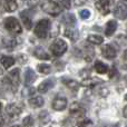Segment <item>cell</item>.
Returning <instances> with one entry per match:
<instances>
[{
  "mask_svg": "<svg viewBox=\"0 0 127 127\" xmlns=\"http://www.w3.org/2000/svg\"><path fill=\"white\" fill-rule=\"evenodd\" d=\"M2 72H3V69H2V68H1V67H0V75H1V74H2Z\"/></svg>",
  "mask_w": 127,
  "mask_h": 127,
  "instance_id": "cell-37",
  "label": "cell"
},
{
  "mask_svg": "<svg viewBox=\"0 0 127 127\" xmlns=\"http://www.w3.org/2000/svg\"><path fill=\"white\" fill-rule=\"evenodd\" d=\"M33 55H35V57H37L38 59H41V60H48V59H50V56H49V54L47 53V51L45 50L42 47H38V48H36L35 51H33Z\"/></svg>",
  "mask_w": 127,
  "mask_h": 127,
  "instance_id": "cell-16",
  "label": "cell"
},
{
  "mask_svg": "<svg viewBox=\"0 0 127 127\" xmlns=\"http://www.w3.org/2000/svg\"><path fill=\"white\" fill-rule=\"evenodd\" d=\"M114 15L116 18H119L121 20L126 19L127 10H126V2H118L114 10Z\"/></svg>",
  "mask_w": 127,
  "mask_h": 127,
  "instance_id": "cell-9",
  "label": "cell"
},
{
  "mask_svg": "<svg viewBox=\"0 0 127 127\" xmlns=\"http://www.w3.org/2000/svg\"><path fill=\"white\" fill-rule=\"evenodd\" d=\"M123 1H124V2H125V1H126V0H123Z\"/></svg>",
  "mask_w": 127,
  "mask_h": 127,
  "instance_id": "cell-40",
  "label": "cell"
},
{
  "mask_svg": "<svg viewBox=\"0 0 127 127\" xmlns=\"http://www.w3.org/2000/svg\"><path fill=\"white\" fill-rule=\"evenodd\" d=\"M49 49H50V51L53 53V55H55L56 57H60V56H63L64 54L67 51L68 45H67V42H66L65 40L56 39L55 41L50 45Z\"/></svg>",
  "mask_w": 127,
  "mask_h": 127,
  "instance_id": "cell-3",
  "label": "cell"
},
{
  "mask_svg": "<svg viewBox=\"0 0 127 127\" xmlns=\"http://www.w3.org/2000/svg\"><path fill=\"white\" fill-rule=\"evenodd\" d=\"M39 3V0H24V4L26 7H30V8H33L37 4Z\"/></svg>",
  "mask_w": 127,
  "mask_h": 127,
  "instance_id": "cell-31",
  "label": "cell"
},
{
  "mask_svg": "<svg viewBox=\"0 0 127 127\" xmlns=\"http://www.w3.org/2000/svg\"><path fill=\"white\" fill-rule=\"evenodd\" d=\"M41 9H42V11H45L46 13L53 16V17H57L63 11V9L54 0H44L41 2Z\"/></svg>",
  "mask_w": 127,
  "mask_h": 127,
  "instance_id": "cell-1",
  "label": "cell"
},
{
  "mask_svg": "<svg viewBox=\"0 0 127 127\" xmlns=\"http://www.w3.org/2000/svg\"><path fill=\"white\" fill-rule=\"evenodd\" d=\"M63 84L66 86L67 88H69L70 90H72V92H77L79 88V84L77 83L75 79H71V78H63L62 79Z\"/></svg>",
  "mask_w": 127,
  "mask_h": 127,
  "instance_id": "cell-13",
  "label": "cell"
},
{
  "mask_svg": "<svg viewBox=\"0 0 127 127\" xmlns=\"http://www.w3.org/2000/svg\"><path fill=\"white\" fill-rule=\"evenodd\" d=\"M75 3V6H83V4H85L86 2L88 1V0H72Z\"/></svg>",
  "mask_w": 127,
  "mask_h": 127,
  "instance_id": "cell-34",
  "label": "cell"
},
{
  "mask_svg": "<svg viewBox=\"0 0 127 127\" xmlns=\"http://www.w3.org/2000/svg\"><path fill=\"white\" fill-rule=\"evenodd\" d=\"M87 41L93 45H101L104 42V38L99 35H89L87 37Z\"/></svg>",
  "mask_w": 127,
  "mask_h": 127,
  "instance_id": "cell-22",
  "label": "cell"
},
{
  "mask_svg": "<svg viewBox=\"0 0 127 127\" xmlns=\"http://www.w3.org/2000/svg\"><path fill=\"white\" fill-rule=\"evenodd\" d=\"M87 124H89V121H88V119H85V121H80L75 127H85Z\"/></svg>",
  "mask_w": 127,
  "mask_h": 127,
  "instance_id": "cell-33",
  "label": "cell"
},
{
  "mask_svg": "<svg viewBox=\"0 0 127 127\" xmlns=\"http://www.w3.org/2000/svg\"><path fill=\"white\" fill-rule=\"evenodd\" d=\"M15 63H16L15 58L11 57V56H2V57L0 58V64H1V66H2V69L10 68Z\"/></svg>",
  "mask_w": 127,
  "mask_h": 127,
  "instance_id": "cell-17",
  "label": "cell"
},
{
  "mask_svg": "<svg viewBox=\"0 0 127 127\" xmlns=\"http://www.w3.org/2000/svg\"><path fill=\"white\" fill-rule=\"evenodd\" d=\"M22 112V106H20L17 103H12V104H8L6 107V113L9 117L11 118H17L20 115V113Z\"/></svg>",
  "mask_w": 127,
  "mask_h": 127,
  "instance_id": "cell-7",
  "label": "cell"
},
{
  "mask_svg": "<svg viewBox=\"0 0 127 127\" xmlns=\"http://www.w3.org/2000/svg\"><path fill=\"white\" fill-rule=\"evenodd\" d=\"M29 105L33 108L41 107L44 105V98L41 96H33L31 98H29Z\"/></svg>",
  "mask_w": 127,
  "mask_h": 127,
  "instance_id": "cell-20",
  "label": "cell"
},
{
  "mask_svg": "<svg viewBox=\"0 0 127 127\" xmlns=\"http://www.w3.org/2000/svg\"><path fill=\"white\" fill-rule=\"evenodd\" d=\"M50 21L48 19H41L36 24V27L33 29V32L38 38H46L50 30Z\"/></svg>",
  "mask_w": 127,
  "mask_h": 127,
  "instance_id": "cell-2",
  "label": "cell"
},
{
  "mask_svg": "<svg viewBox=\"0 0 127 127\" xmlns=\"http://www.w3.org/2000/svg\"><path fill=\"white\" fill-rule=\"evenodd\" d=\"M3 45L7 47H12L15 46V42H13V39H11V38H7V39L3 40Z\"/></svg>",
  "mask_w": 127,
  "mask_h": 127,
  "instance_id": "cell-32",
  "label": "cell"
},
{
  "mask_svg": "<svg viewBox=\"0 0 127 127\" xmlns=\"http://www.w3.org/2000/svg\"><path fill=\"white\" fill-rule=\"evenodd\" d=\"M3 24H4V28H6L9 32H11V33H21L22 32L21 25L18 21L17 18L8 17L4 19Z\"/></svg>",
  "mask_w": 127,
  "mask_h": 127,
  "instance_id": "cell-4",
  "label": "cell"
},
{
  "mask_svg": "<svg viewBox=\"0 0 127 127\" xmlns=\"http://www.w3.org/2000/svg\"><path fill=\"white\" fill-rule=\"evenodd\" d=\"M58 6L60 7L62 9H70V0H58Z\"/></svg>",
  "mask_w": 127,
  "mask_h": 127,
  "instance_id": "cell-28",
  "label": "cell"
},
{
  "mask_svg": "<svg viewBox=\"0 0 127 127\" xmlns=\"http://www.w3.org/2000/svg\"><path fill=\"white\" fill-rule=\"evenodd\" d=\"M6 81L9 83V86H13L17 87L20 83V69L19 68H15V69L10 70L7 76V78L4 79Z\"/></svg>",
  "mask_w": 127,
  "mask_h": 127,
  "instance_id": "cell-6",
  "label": "cell"
},
{
  "mask_svg": "<svg viewBox=\"0 0 127 127\" xmlns=\"http://www.w3.org/2000/svg\"><path fill=\"white\" fill-rule=\"evenodd\" d=\"M38 119H39V122L41 123V125H45V124H47L49 122L50 116H49V114L47 112H41L39 114V116H38Z\"/></svg>",
  "mask_w": 127,
  "mask_h": 127,
  "instance_id": "cell-27",
  "label": "cell"
},
{
  "mask_svg": "<svg viewBox=\"0 0 127 127\" xmlns=\"http://www.w3.org/2000/svg\"><path fill=\"white\" fill-rule=\"evenodd\" d=\"M54 85H55L54 79H51V78L46 79V80H44L42 83L39 84V86H38V92L39 93H47L49 89H51V88L54 87Z\"/></svg>",
  "mask_w": 127,
  "mask_h": 127,
  "instance_id": "cell-12",
  "label": "cell"
},
{
  "mask_svg": "<svg viewBox=\"0 0 127 127\" xmlns=\"http://www.w3.org/2000/svg\"><path fill=\"white\" fill-rule=\"evenodd\" d=\"M94 69L96 70L98 74H106V72L108 71V69H109V67H108L105 63L100 62V60H97L94 65Z\"/></svg>",
  "mask_w": 127,
  "mask_h": 127,
  "instance_id": "cell-19",
  "label": "cell"
},
{
  "mask_svg": "<svg viewBox=\"0 0 127 127\" xmlns=\"http://www.w3.org/2000/svg\"><path fill=\"white\" fill-rule=\"evenodd\" d=\"M90 10H88V9H81L80 11H79V16H80L81 19H88V18L90 17Z\"/></svg>",
  "mask_w": 127,
  "mask_h": 127,
  "instance_id": "cell-30",
  "label": "cell"
},
{
  "mask_svg": "<svg viewBox=\"0 0 127 127\" xmlns=\"http://www.w3.org/2000/svg\"><path fill=\"white\" fill-rule=\"evenodd\" d=\"M20 18H21L22 24L25 25V27H26L27 29H30L31 27H32V21H31L30 17H29V16L27 15L26 11H24V12L20 13Z\"/></svg>",
  "mask_w": 127,
  "mask_h": 127,
  "instance_id": "cell-23",
  "label": "cell"
},
{
  "mask_svg": "<svg viewBox=\"0 0 127 127\" xmlns=\"http://www.w3.org/2000/svg\"><path fill=\"white\" fill-rule=\"evenodd\" d=\"M3 8L6 11L8 12H12V11H16L18 8L17 4V0H4L3 2Z\"/></svg>",
  "mask_w": 127,
  "mask_h": 127,
  "instance_id": "cell-18",
  "label": "cell"
},
{
  "mask_svg": "<svg viewBox=\"0 0 127 127\" xmlns=\"http://www.w3.org/2000/svg\"><path fill=\"white\" fill-rule=\"evenodd\" d=\"M123 112H124V117H126V107H124V110H123Z\"/></svg>",
  "mask_w": 127,
  "mask_h": 127,
  "instance_id": "cell-36",
  "label": "cell"
},
{
  "mask_svg": "<svg viewBox=\"0 0 127 127\" xmlns=\"http://www.w3.org/2000/svg\"><path fill=\"white\" fill-rule=\"evenodd\" d=\"M18 58H19V62L21 64H26L28 60H27V56L26 55H18Z\"/></svg>",
  "mask_w": 127,
  "mask_h": 127,
  "instance_id": "cell-35",
  "label": "cell"
},
{
  "mask_svg": "<svg viewBox=\"0 0 127 127\" xmlns=\"http://www.w3.org/2000/svg\"><path fill=\"white\" fill-rule=\"evenodd\" d=\"M99 83H100V81L95 78L86 77V78H84V80L81 81V85L85 86V87H94V86H96L97 84H99Z\"/></svg>",
  "mask_w": 127,
  "mask_h": 127,
  "instance_id": "cell-24",
  "label": "cell"
},
{
  "mask_svg": "<svg viewBox=\"0 0 127 127\" xmlns=\"http://www.w3.org/2000/svg\"><path fill=\"white\" fill-rule=\"evenodd\" d=\"M63 21L66 22L67 26H74L76 24V18L72 13H68V15H65L63 17Z\"/></svg>",
  "mask_w": 127,
  "mask_h": 127,
  "instance_id": "cell-25",
  "label": "cell"
},
{
  "mask_svg": "<svg viewBox=\"0 0 127 127\" xmlns=\"http://www.w3.org/2000/svg\"><path fill=\"white\" fill-rule=\"evenodd\" d=\"M22 124H24L25 127H30L33 125V118L31 116H27L24 118V121H22Z\"/></svg>",
  "mask_w": 127,
  "mask_h": 127,
  "instance_id": "cell-29",
  "label": "cell"
},
{
  "mask_svg": "<svg viewBox=\"0 0 127 127\" xmlns=\"http://www.w3.org/2000/svg\"><path fill=\"white\" fill-rule=\"evenodd\" d=\"M53 108L57 112H60V110H64L66 107H67V99L65 97H56L55 99L53 100V104H51Z\"/></svg>",
  "mask_w": 127,
  "mask_h": 127,
  "instance_id": "cell-10",
  "label": "cell"
},
{
  "mask_svg": "<svg viewBox=\"0 0 127 127\" xmlns=\"http://www.w3.org/2000/svg\"><path fill=\"white\" fill-rule=\"evenodd\" d=\"M12 127H20V126H18V125H15V126H12Z\"/></svg>",
  "mask_w": 127,
  "mask_h": 127,
  "instance_id": "cell-38",
  "label": "cell"
},
{
  "mask_svg": "<svg viewBox=\"0 0 127 127\" xmlns=\"http://www.w3.org/2000/svg\"><path fill=\"white\" fill-rule=\"evenodd\" d=\"M37 70L40 72V74L47 75L51 71V66L47 65V64H39V65L37 66Z\"/></svg>",
  "mask_w": 127,
  "mask_h": 127,
  "instance_id": "cell-26",
  "label": "cell"
},
{
  "mask_svg": "<svg viewBox=\"0 0 127 127\" xmlns=\"http://www.w3.org/2000/svg\"><path fill=\"white\" fill-rule=\"evenodd\" d=\"M97 10L103 16H107L110 12V9L113 6V0H96L95 1Z\"/></svg>",
  "mask_w": 127,
  "mask_h": 127,
  "instance_id": "cell-5",
  "label": "cell"
},
{
  "mask_svg": "<svg viewBox=\"0 0 127 127\" xmlns=\"http://www.w3.org/2000/svg\"><path fill=\"white\" fill-rule=\"evenodd\" d=\"M0 110H1V103H0Z\"/></svg>",
  "mask_w": 127,
  "mask_h": 127,
  "instance_id": "cell-39",
  "label": "cell"
},
{
  "mask_svg": "<svg viewBox=\"0 0 127 127\" xmlns=\"http://www.w3.org/2000/svg\"><path fill=\"white\" fill-rule=\"evenodd\" d=\"M64 35H65L68 39L72 40V41L77 40V39H78V37H79L78 31L74 30V29H71V28H66L65 30H64Z\"/></svg>",
  "mask_w": 127,
  "mask_h": 127,
  "instance_id": "cell-21",
  "label": "cell"
},
{
  "mask_svg": "<svg viewBox=\"0 0 127 127\" xmlns=\"http://www.w3.org/2000/svg\"><path fill=\"white\" fill-rule=\"evenodd\" d=\"M117 29V22L115 20H109V21L106 24V28H105V35L107 37H110V36L114 35V32Z\"/></svg>",
  "mask_w": 127,
  "mask_h": 127,
  "instance_id": "cell-15",
  "label": "cell"
},
{
  "mask_svg": "<svg viewBox=\"0 0 127 127\" xmlns=\"http://www.w3.org/2000/svg\"><path fill=\"white\" fill-rule=\"evenodd\" d=\"M36 80V74L31 68H28L26 69V72H25V85L29 86Z\"/></svg>",
  "mask_w": 127,
  "mask_h": 127,
  "instance_id": "cell-14",
  "label": "cell"
},
{
  "mask_svg": "<svg viewBox=\"0 0 127 127\" xmlns=\"http://www.w3.org/2000/svg\"><path fill=\"white\" fill-rule=\"evenodd\" d=\"M69 112L74 116H84L86 113V109L79 103H72L69 108Z\"/></svg>",
  "mask_w": 127,
  "mask_h": 127,
  "instance_id": "cell-11",
  "label": "cell"
},
{
  "mask_svg": "<svg viewBox=\"0 0 127 127\" xmlns=\"http://www.w3.org/2000/svg\"><path fill=\"white\" fill-rule=\"evenodd\" d=\"M101 55L106 58V59H115L117 56V51L112 45H104L101 47Z\"/></svg>",
  "mask_w": 127,
  "mask_h": 127,
  "instance_id": "cell-8",
  "label": "cell"
}]
</instances>
